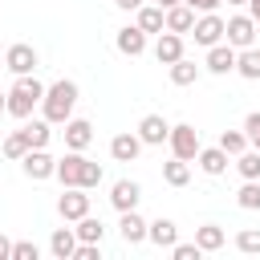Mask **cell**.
<instances>
[{
  "mask_svg": "<svg viewBox=\"0 0 260 260\" xmlns=\"http://www.w3.org/2000/svg\"><path fill=\"white\" fill-rule=\"evenodd\" d=\"M73 106H77V85H73L69 77L53 81V85L45 89V98H41V110H45V118H49L53 126H65V122L73 118Z\"/></svg>",
  "mask_w": 260,
  "mask_h": 260,
  "instance_id": "1",
  "label": "cell"
},
{
  "mask_svg": "<svg viewBox=\"0 0 260 260\" xmlns=\"http://www.w3.org/2000/svg\"><path fill=\"white\" fill-rule=\"evenodd\" d=\"M167 146H171V154H175V158H187V162H195V154L203 150V146H199V130H195L191 122H179V126H171V138H167Z\"/></svg>",
  "mask_w": 260,
  "mask_h": 260,
  "instance_id": "2",
  "label": "cell"
},
{
  "mask_svg": "<svg viewBox=\"0 0 260 260\" xmlns=\"http://www.w3.org/2000/svg\"><path fill=\"white\" fill-rule=\"evenodd\" d=\"M256 20H252V12H240V16H228V24H223V41L232 45V49H248V45H256Z\"/></svg>",
  "mask_w": 260,
  "mask_h": 260,
  "instance_id": "3",
  "label": "cell"
},
{
  "mask_svg": "<svg viewBox=\"0 0 260 260\" xmlns=\"http://www.w3.org/2000/svg\"><path fill=\"white\" fill-rule=\"evenodd\" d=\"M20 171H24L28 179H37V183H41V179H53V175H57V158H53L45 146H32V150L20 158Z\"/></svg>",
  "mask_w": 260,
  "mask_h": 260,
  "instance_id": "4",
  "label": "cell"
},
{
  "mask_svg": "<svg viewBox=\"0 0 260 260\" xmlns=\"http://www.w3.org/2000/svg\"><path fill=\"white\" fill-rule=\"evenodd\" d=\"M57 211H61L65 223H77L81 215H89V195H85V187H65L61 199H57Z\"/></svg>",
  "mask_w": 260,
  "mask_h": 260,
  "instance_id": "5",
  "label": "cell"
},
{
  "mask_svg": "<svg viewBox=\"0 0 260 260\" xmlns=\"http://www.w3.org/2000/svg\"><path fill=\"white\" fill-rule=\"evenodd\" d=\"M223 16L219 12H203L199 20H195V28H191V37H195V45H203V49H211V45H219L223 41Z\"/></svg>",
  "mask_w": 260,
  "mask_h": 260,
  "instance_id": "6",
  "label": "cell"
},
{
  "mask_svg": "<svg viewBox=\"0 0 260 260\" xmlns=\"http://www.w3.org/2000/svg\"><path fill=\"white\" fill-rule=\"evenodd\" d=\"M4 69H12L16 77H20V73H32V69H37V49L24 45V41H20V45H8V49H4Z\"/></svg>",
  "mask_w": 260,
  "mask_h": 260,
  "instance_id": "7",
  "label": "cell"
},
{
  "mask_svg": "<svg viewBox=\"0 0 260 260\" xmlns=\"http://www.w3.org/2000/svg\"><path fill=\"white\" fill-rule=\"evenodd\" d=\"M138 138H142V146H162V142L171 138V122H167L162 114H146V118L138 122Z\"/></svg>",
  "mask_w": 260,
  "mask_h": 260,
  "instance_id": "8",
  "label": "cell"
},
{
  "mask_svg": "<svg viewBox=\"0 0 260 260\" xmlns=\"http://www.w3.org/2000/svg\"><path fill=\"white\" fill-rule=\"evenodd\" d=\"M138 199H142V187H138L134 179H118V183L110 187V203H114L118 215H122V211H134Z\"/></svg>",
  "mask_w": 260,
  "mask_h": 260,
  "instance_id": "9",
  "label": "cell"
},
{
  "mask_svg": "<svg viewBox=\"0 0 260 260\" xmlns=\"http://www.w3.org/2000/svg\"><path fill=\"white\" fill-rule=\"evenodd\" d=\"M179 57H183V32L162 28L158 41H154V61H158V65H175Z\"/></svg>",
  "mask_w": 260,
  "mask_h": 260,
  "instance_id": "10",
  "label": "cell"
},
{
  "mask_svg": "<svg viewBox=\"0 0 260 260\" xmlns=\"http://www.w3.org/2000/svg\"><path fill=\"white\" fill-rule=\"evenodd\" d=\"M81 171H85V154H81V150H69L65 158H57V179H61V187H81Z\"/></svg>",
  "mask_w": 260,
  "mask_h": 260,
  "instance_id": "11",
  "label": "cell"
},
{
  "mask_svg": "<svg viewBox=\"0 0 260 260\" xmlns=\"http://www.w3.org/2000/svg\"><path fill=\"white\" fill-rule=\"evenodd\" d=\"M114 45H118V53H126V57H142V53H146V32H142L138 24H126V28H118Z\"/></svg>",
  "mask_w": 260,
  "mask_h": 260,
  "instance_id": "12",
  "label": "cell"
},
{
  "mask_svg": "<svg viewBox=\"0 0 260 260\" xmlns=\"http://www.w3.org/2000/svg\"><path fill=\"white\" fill-rule=\"evenodd\" d=\"M110 154H114V162H134L138 154H142V138L138 134H114L110 138Z\"/></svg>",
  "mask_w": 260,
  "mask_h": 260,
  "instance_id": "13",
  "label": "cell"
},
{
  "mask_svg": "<svg viewBox=\"0 0 260 260\" xmlns=\"http://www.w3.org/2000/svg\"><path fill=\"white\" fill-rule=\"evenodd\" d=\"M203 65H207L211 73H219V77H223V73H232V69H236V49L219 41V45H211V49H207V61H203Z\"/></svg>",
  "mask_w": 260,
  "mask_h": 260,
  "instance_id": "14",
  "label": "cell"
},
{
  "mask_svg": "<svg viewBox=\"0 0 260 260\" xmlns=\"http://www.w3.org/2000/svg\"><path fill=\"white\" fill-rule=\"evenodd\" d=\"M89 142H93V126L85 118H69L65 122V146L69 150H85Z\"/></svg>",
  "mask_w": 260,
  "mask_h": 260,
  "instance_id": "15",
  "label": "cell"
},
{
  "mask_svg": "<svg viewBox=\"0 0 260 260\" xmlns=\"http://www.w3.org/2000/svg\"><path fill=\"white\" fill-rule=\"evenodd\" d=\"M228 158H232V154H228L223 146H203V150L195 154V162H199L203 175H223V171H228Z\"/></svg>",
  "mask_w": 260,
  "mask_h": 260,
  "instance_id": "16",
  "label": "cell"
},
{
  "mask_svg": "<svg viewBox=\"0 0 260 260\" xmlns=\"http://www.w3.org/2000/svg\"><path fill=\"white\" fill-rule=\"evenodd\" d=\"M77 232L73 228H57L53 236H49V252L57 256V260H73V252H77Z\"/></svg>",
  "mask_w": 260,
  "mask_h": 260,
  "instance_id": "17",
  "label": "cell"
},
{
  "mask_svg": "<svg viewBox=\"0 0 260 260\" xmlns=\"http://www.w3.org/2000/svg\"><path fill=\"white\" fill-rule=\"evenodd\" d=\"M146 228H150V223H146L138 211H122V219H118V232H122L126 244H142V240H146Z\"/></svg>",
  "mask_w": 260,
  "mask_h": 260,
  "instance_id": "18",
  "label": "cell"
},
{
  "mask_svg": "<svg viewBox=\"0 0 260 260\" xmlns=\"http://www.w3.org/2000/svg\"><path fill=\"white\" fill-rule=\"evenodd\" d=\"M134 24H138L146 37H150V32H162V28H167V8H158V4H142Z\"/></svg>",
  "mask_w": 260,
  "mask_h": 260,
  "instance_id": "19",
  "label": "cell"
},
{
  "mask_svg": "<svg viewBox=\"0 0 260 260\" xmlns=\"http://www.w3.org/2000/svg\"><path fill=\"white\" fill-rule=\"evenodd\" d=\"M195 20H199V16H195V8H191V4H183V0H179L175 8H167V28H171V32H191V28H195Z\"/></svg>",
  "mask_w": 260,
  "mask_h": 260,
  "instance_id": "20",
  "label": "cell"
},
{
  "mask_svg": "<svg viewBox=\"0 0 260 260\" xmlns=\"http://www.w3.org/2000/svg\"><path fill=\"white\" fill-rule=\"evenodd\" d=\"M146 240L158 244V248H175V244H179V228H175V219H154V223L146 228Z\"/></svg>",
  "mask_w": 260,
  "mask_h": 260,
  "instance_id": "21",
  "label": "cell"
},
{
  "mask_svg": "<svg viewBox=\"0 0 260 260\" xmlns=\"http://www.w3.org/2000/svg\"><path fill=\"white\" fill-rule=\"evenodd\" d=\"M236 73L248 77V81H260V49L256 45H248V49L236 53Z\"/></svg>",
  "mask_w": 260,
  "mask_h": 260,
  "instance_id": "22",
  "label": "cell"
},
{
  "mask_svg": "<svg viewBox=\"0 0 260 260\" xmlns=\"http://www.w3.org/2000/svg\"><path fill=\"white\" fill-rule=\"evenodd\" d=\"M37 102H41V98H32V93H24V89H8V114L20 118V122L32 118V106H37Z\"/></svg>",
  "mask_w": 260,
  "mask_h": 260,
  "instance_id": "23",
  "label": "cell"
},
{
  "mask_svg": "<svg viewBox=\"0 0 260 260\" xmlns=\"http://www.w3.org/2000/svg\"><path fill=\"white\" fill-rule=\"evenodd\" d=\"M162 183H171V187H187V183H191V162L171 154V162H162Z\"/></svg>",
  "mask_w": 260,
  "mask_h": 260,
  "instance_id": "24",
  "label": "cell"
},
{
  "mask_svg": "<svg viewBox=\"0 0 260 260\" xmlns=\"http://www.w3.org/2000/svg\"><path fill=\"white\" fill-rule=\"evenodd\" d=\"M223 240H228V236H223V228H219V223H203V228H195V244H199L203 252H219V248H223Z\"/></svg>",
  "mask_w": 260,
  "mask_h": 260,
  "instance_id": "25",
  "label": "cell"
},
{
  "mask_svg": "<svg viewBox=\"0 0 260 260\" xmlns=\"http://www.w3.org/2000/svg\"><path fill=\"white\" fill-rule=\"evenodd\" d=\"M73 232H77V240H81V244H102V236H106V223H102V219H93V215H81Z\"/></svg>",
  "mask_w": 260,
  "mask_h": 260,
  "instance_id": "26",
  "label": "cell"
},
{
  "mask_svg": "<svg viewBox=\"0 0 260 260\" xmlns=\"http://www.w3.org/2000/svg\"><path fill=\"white\" fill-rule=\"evenodd\" d=\"M28 150H32V142H28L24 126H20V130H12V134L4 138V154H8V158H16V162H20V158H24Z\"/></svg>",
  "mask_w": 260,
  "mask_h": 260,
  "instance_id": "27",
  "label": "cell"
},
{
  "mask_svg": "<svg viewBox=\"0 0 260 260\" xmlns=\"http://www.w3.org/2000/svg\"><path fill=\"white\" fill-rule=\"evenodd\" d=\"M236 203L244 211H260V179H244V187L236 191Z\"/></svg>",
  "mask_w": 260,
  "mask_h": 260,
  "instance_id": "28",
  "label": "cell"
},
{
  "mask_svg": "<svg viewBox=\"0 0 260 260\" xmlns=\"http://www.w3.org/2000/svg\"><path fill=\"white\" fill-rule=\"evenodd\" d=\"M195 77H199V65H195L191 57H179V61L171 65V81H175V85H191Z\"/></svg>",
  "mask_w": 260,
  "mask_h": 260,
  "instance_id": "29",
  "label": "cell"
},
{
  "mask_svg": "<svg viewBox=\"0 0 260 260\" xmlns=\"http://www.w3.org/2000/svg\"><path fill=\"white\" fill-rule=\"evenodd\" d=\"M24 134H28V142H32V146H49V138H53V122H49V118L24 122Z\"/></svg>",
  "mask_w": 260,
  "mask_h": 260,
  "instance_id": "30",
  "label": "cell"
},
{
  "mask_svg": "<svg viewBox=\"0 0 260 260\" xmlns=\"http://www.w3.org/2000/svg\"><path fill=\"white\" fill-rule=\"evenodd\" d=\"M236 171H240L244 179H260V150L252 146V150H244V154H236Z\"/></svg>",
  "mask_w": 260,
  "mask_h": 260,
  "instance_id": "31",
  "label": "cell"
},
{
  "mask_svg": "<svg viewBox=\"0 0 260 260\" xmlns=\"http://www.w3.org/2000/svg\"><path fill=\"white\" fill-rule=\"evenodd\" d=\"M219 146L236 158V154H244V150H248V134H244V130H223V134H219Z\"/></svg>",
  "mask_w": 260,
  "mask_h": 260,
  "instance_id": "32",
  "label": "cell"
},
{
  "mask_svg": "<svg viewBox=\"0 0 260 260\" xmlns=\"http://www.w3.org/2000/svg\"><path fill=\"white\" fill-rule=\"evenodd\" d=\"M236 248H240L244 256H260V228H244V232L236 236Z\"/></svg>",
  "mask_w": 260,
  "mask_h": 260,
  "instance_id": "33",
  "label": "cell"
},
{
  "mask_svg": "<svg viewBox=\"0 0 260 260\" xmlns=\"http://www.w3.org/2000/svg\"><path fill=\"white\" fill-rule=\"evenodd\" d=\"M102 179H106V175H102V162H89V158H85V171H81V187H85V191H93Z\"/></svg>",
  "mask_w": 260,
  "mask_h": 260,
  "instance_id": "34",
  "label": "cell"
},
{
  "mask_svg": "<svg viewBox=\"0 0 260 260\" xmlns=\"http://www.w3.org/2000/svg\"><path fill=\"white\" fill-rule=\"evenodd\" d=\"M171 256H175V260H199V256H203V248L191 240V244H175V248H171Z\"/></svg>",
  "mask_w": 260,
  "mask_h": 260,
  "instance_id": "35",
  "label": "cell"
},
{
  "mask_svg": "<svg viewBox=\"0 0 260 260\" xmlns=\"http://www.w3.org/2000/svg\"><path fill=\"white\" fill-rule=\"evenodd\" d=\"M41 252H37V244H28V240H20V244H12V260H37Z\"/></svg>",
  "mask_w": 260,
  "mask_h": 260,
  "instance_id": "36",
  "label": "cell"
},
{
  "mask_svg": "<svg viewBox=\"0 0 260 260\" xmlns=\"http://www.w3.org/2000/svg\"><path fill=\"white\" fill-rule=\"evenodd\" d=\"M77 260H102V244H77Z\"/></svg>",
  "mask_w": 260,
  "mask_h": 260,
  "instance_id": "37",
  "label": "cell"
},
{
  "mask_svg": "<svg viewBox=\"0 0 260 260\" xmlns=\"http://www.w3.org/2000/svg\"><path fill=\"white\" fill-rule=\"evenodd\" d=\"M244 134H248V142H252V138L260 134V110H252V114L244 118Z\"/></svg>",
  "mask_w": 260,
  "mask_h": 260,
  "instance_id": "38",
  "label": "cell"
},
{
  "mask_svg": "<svg viewBox=\"0 0 260 260\" xmlns=\"http://www.w3.org/2000/svg\"><path fill=\"white\" fill-rule=\"evenodd\" d=\"M183 4H191L195 12H215V8L223 4V0H183Z\"/></svg>",
  "mask_w": 260,
  "mask_h": 260,
  "instance_id": "39",
  "label": "cell"
},
{
  "mask_svg": "<svg viewBox=\"0 0 260 260\" xmlns=\"http://www.w3.org/2000/svg\"><path fill=\"white\" fill-rule=\"evenodd\" d=\"M114 4H118L122 12H138V8H142V0H114Z\"/></svg>",
  "mask_w": 260,
  "mask_h": 260,
  "instance_id": "40",
  "label": "cell"
},
{
  "mask_svg": "<svg viewBox=\"0 0 260 260\" xmlns=\"http://www.w3.org/2000/svg\"><path fill=\"white\" fill-rule=\"evenodd\" d=\"M12 256V244H8V236H0V260H8Z\"/></svg>",
  "mask_w": 260,
  "mask_h": 260,
  "instance_id": "41",
  "label": "cell"
},
{
  "mask_svg": "<svg viewBox=\"0 0 260 260\" xmlns=\"http://www.w3.org/2000/svg\"><path fill=\"white\" fill-rule=\"evenodd\" d=\"M248 12H252V20L260 24V0H248Z\"/></svg>",
  "mask_w": 260,
  "mask_h": 260,
  "instance_id": "42",
  "label": "cell"
},
{
  "mask_svg": "<svg viewBox=\"0 0 260 260\" xmlns=\"http://www.w3.org/2000/svg\"><path fill=\"white\" fill-rule=\"evenodd\" d=\"M0 114H8V93H0Z\"/></svg>",
  "mask_w": 260,
  "mask_h": 260,
  "instance_id": "43",
  "label": "cell"
},
{
  "mask_svg": "<svg viewBox=\"0 0 260 260\" xmlns=\"http://www.w3.org/2000/svg\"><path fill=\"white\" fill-rule=\"evenodd\" d=\"M175 4H179V0H158V8H175Z\"/></svg>",
  "mask_w": 260,
  "mask_h": 260,
  "instance_id": "44",
  "label": "cell"
},
{
  "mask_svg": "<svg viewBox=\"0 0 260 260\" xmlns=\"http://www.w3.org/2000/svg\"><path fill=\"white\" fill-rule=\"evenodd\" d=\"M252 146H256V150H260V134H256V138H252Z\"/></svg>",
  "mask_w": 260,
  "mask_h": 260,
  "instance_id": "45",
  "label": "cell"
},
{
  "mask_svg": "<svg viewBox=\"0 0 260 260\" xmlns=\"http://www.w3.org/2000/svg\"><path fill=\"white\" fill-rule=\"evenodd\" d=\"M228 4H248V0H228Z\"/></svg>",
  "mask_w": 260,
  "mask_h": 260,
  "instance_id": "46",
  "label": "cell"
},
{
  "mask_svg": "<svg viewBox=\"0 0 260 260\" xmlns=\"http://www.w3.org/2000/svg\"><path fill=\"white\" fill-rule=\"evenodd\" d=\"M0 49H4V45H0Z\"/></svg>",
  "mask_w": 260,
  "mask_h": 260,
  "instance_id": "47",
  "label": "cell"
}]
</instances>
